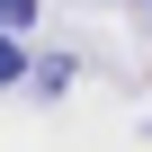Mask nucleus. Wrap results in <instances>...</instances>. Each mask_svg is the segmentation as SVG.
Masks as SVG:
<instances>
[{"label": "nucleus", "instance_id": "2", "mask_svg": "<svg viewBox=\"0 0 152 152\" xmlns=\"http://www.w3.org/2000/svg\"><path fill=\"white\" fill-rule=\"evenodd\" d=\"M27 81V54H18V27H0V90Z\"/></svg>", "mask_w": 152, "mask_h": 152}, {"label": "nucleus", "instance_id": "3", "mask_svg": "<svg viewBox=\"0 0 152 152\" xmlns=\"http://www.w3.org/2000/svg\"><path fill=\"white\" fill-rule=\"evenodd\" d=\"M36 18V0H0V27H27Z\"/></svg>", "mask_w": 152, "mask_h": 152}, {"label": "nucleus", "instance_id": "1", "mask_svg": "<svg viewBox=\"0 0 152 152\" xmlns=\"http://www.w3.org/2000/svg\"><path fill=\"white\" fill-rule=\"evenodd\" d=\"M27 81H36V99H54V90H72V63L45 54V63H27Z\"/></svg>", "mask_w": 152, "mask_h": 152}]
</instances>
